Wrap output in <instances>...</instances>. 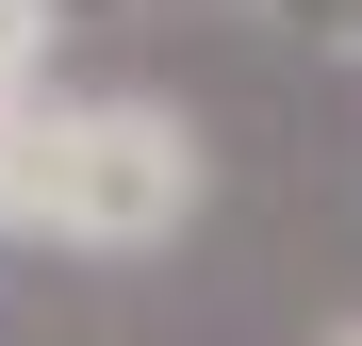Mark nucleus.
Returning a JSON list of instances; mask_svg holds the SVG:
<instances>
[{
	"instance_id": "1",
	"label": "nucleus",
	"mask_w": 362,
	"mask_h": 346,
	"mask_svg": "<svg viewBox=\"0 0 362 346\" xmlns=\"http://www.w3.org/2000/svg\"><path fill=\"white\" fill-rule=\"evenodd\" d=\"M214 198V149L181 99H33L0 115V248H83V264H148L181 248Z\"/></svg>"
},
{
	"instance_id": "2",
	"label": "nucleus",
	"mask_w": 362,
	"mask_h": 346,
	"mask_svg": "<svg viewBox=\"0 0 362 346\" xmlns=\"http://www.w3.org/2000/svg\"><path fill=\"white\" fill-rule=\"evenodd\" d=\"M66 17H115V0H66ZM198 17H247V33H313V50H362V0H198Z\"/></svg>"
},
{
	"instance_id": "3",
	"label": "nucleus",
	"mask_w": 362,
	"mask_h": 346,
	"mask_svg": "<svg viewBox=\"0 0 362 346\" xmlns=\"http://www.w3.org/2000/svg\"><path fill=\"white\" fill-rule=\"evenodd\" d=\"M49 33H66V0H0V115L49 99Z\"/></svg>"
},
{
	"instance_id": "4",
	"label": "nucleus",
	"mask_w": 362,
	"mask_h": 346,
	"mask_svg": "<svg viewBox=\"0 0 362 346\" xmlns=\"http://www.w3.org/2000/svg\"><path fill=\"white\" fill-rule=\"evenodd\" d=\"M329 346H362V330H329Z\"/></svg>"
}]
</instances>
